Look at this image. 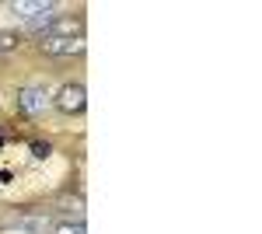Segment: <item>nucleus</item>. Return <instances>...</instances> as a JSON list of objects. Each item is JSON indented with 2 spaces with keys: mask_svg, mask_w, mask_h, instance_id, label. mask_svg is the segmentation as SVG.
I'll use <instances>...</instances> for the list:
<instances>
[{
  "mask_svg": "<svg viewBox=\"0 0 262 234\" xmlns=\"http://www.w3.org/2000/svg\"><path fill=\"white\" fill-rule=\"evenodd\" d=\"M56 109H60L63 116H81L84 109H88L84 84H63L60 91H56Z\"/></svg>",
  "mask_w": 262,
  "mask_h": 234,
  "instance_id": "f257e3e1",
  "label": "nucleus"
},
{
  "mask_svg": "<svg viewBox=\"0 0 262 234\" xmlns=\"http://www.w3.org/2000/svg\"><path fill=\"white\" fill-rule=\"evenodd\" d=\"M53 105V98L46 88H21L18 91V112L21 116H42Z\"/></svg>",
  "mask_w": 262,
  "mask_h": 234,
  "instance_id": "f03ea898",
  "label": "nucleus"
},
{
  "mask_svg": "<svg viewBox=\"0 0 262 234\" xmlns=\"http://www.w3.org/2000/svg\"><path fill=\"white\" fill-rule=\"evenodd\" d=\"M39 49L46 56H81L84 39H39Z\"/></svg>",
  "mask_w": 262,
  "mask_h": 234,
  "instance_id": "7ed1b4c3",
  "label": "nucleus"
},
{
  "mask_svg": "<svg viewBox=\"0 0 262 234\" xmlns=\"http://www.w3.org/2000/svg\"><path fill=\"white\" fill-rule=\"evenodd\" d=\"M53 11H56V4H49V0H18V4H11V14H18V18H53Z\"/></svg>",
  "mask_w": 262,
  "mask_h": 234,
  "instance_id": "20e7f679",
  "label": "nucleus"
},
{
  "mask_svg": "<svg viewBox=\"0 0 262 234\" xmlns=\"http://www.w3.org/2000/svg\"><path fill=\"white\" fill-rule=\"evenodd\" d=\"M18 35H14V32H0V49H14V46H18Z\"/></svg>",
  "mask_w": 262,
  "mask_h": 234,
  "instance_id": "39448f33",
  "label": "nucleus"
},
{
  "mask_svg": "<svg viewBox=\"0 0 262 234\" xmlns=\"http://www.w3.org/2000/svg\"><path fill=\"white\" fill-rule=\"evenodd\" d=\"M53 234H88V231H84V224H60Z\"/></svg>",
  "mask_w": 262,
  "mask_h": 234,
  "instance_id": "423d86ee",
  "label": "nucleus"
},
{
  "mask_svg": "<svg viewBox=\"0 0 262 234\" xmlns=\"http://www.w3.org/2000/svg\"><path fill=\"white\" fill-rule=\"evenodd\" d=\"M32 151H35V157H46V154H49V147H46V143H32Z\"/></svg>",
  "mask_w": 262,
  "mask_h": 234,
  "instance_id": "0eeeda50",
  "label": "nucleus"
}]
</instances>
